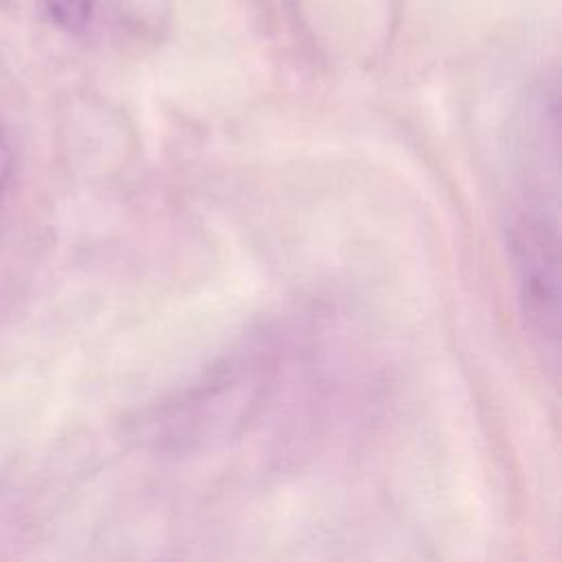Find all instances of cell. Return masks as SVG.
Listing matches in <instances>:
<instances>
[{
    "label": "cell",
    "instance_id": "6da1fadb",
    "mask_svg": "<svg viewBox=\"0 0 562 562\" xmlns=\"http://www.w3.org/2000/svg\"><path fill=\"white\" fill-rule=\"evenodd\" d=\"M516 259L525 316L547 342L558 340V233L542 215H525L516 226Z\"/></svg>",
    "mask_w": 562,
    "mask_h": 562
},
{
    "label": "cell",
    "instance_id": "7a4b0ae2",
    "mask_svg": "<svg viewBox=\"0 0 562 562\" xmlns=\"http://www.w3.org/2000/svg\"><path fill=\"white\" fill-rule=\"evenodd\" d=\"M44 4L53 20L68 31H81L94 9V0H44Z\"/></svg>",
    "mask_w": 562,
    "mask_h": 562
},
{
    "label": "cell",
    "instance_id": "3957f363",
    "mask_svg": "<svg viewBox=\"0 0 562 562\" xmlns=\"http://www.w3.org/2000/svg\"><path fill=\"white\" fill-rule=\"evenodd\" d=\"M9 165H11V156H9V147L4 145L2 136H0V187L4 184L7 176H9Z\"/></svg>",
    "mask_w": 562,
    "mask_h": 562
}]
</instances>
